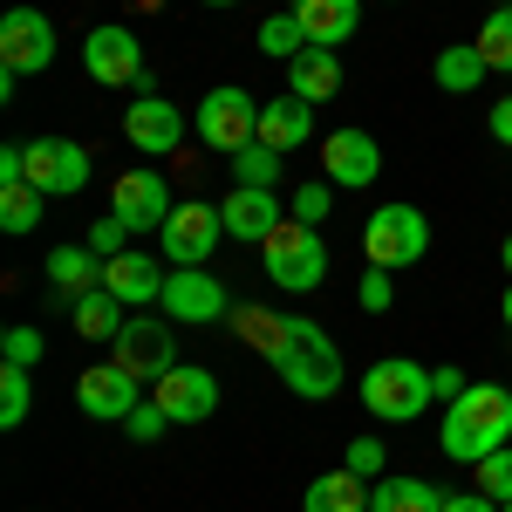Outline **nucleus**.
<instances>
[{
	"instance_id": "43",
	"label": "nucleus",
	"mask_w": 512,
	"mask_h": 512,
	"mask_svg": "<svg viewBox=\"0 0 512 512\" xmlns=\"http://www.w3.org/2000/svg\"><path fill=\"white\" fill-rule=\"evenodd\" d=\"M492 137H499V144H512V96H499V103H492Z\"/></svg>"
},
{
	"instance_id": "1",
	"label": "nucleus",
	"mask_w": 512,
	"mask_h": 512,
	"mask_svg": "<svg viewBox=\"0 0 512 512\" xmlns=\"http://www.w3.org/2000/svg\"><path fill=\"white\" fill-rule=\"evenodd\" d=\"M437 444H444V458H458V465H478V458L506 451L512 444V390L506 383H472L458 403H444Z\"/></svg>"
},
{
	"instance_id": "30",
	"label": "nucleus",
	"mask_w": 512,
	"mask_h": 512,
	"mask_svg": "<svg viewBox=\"0 0 512 512\" xmlns=\"http://www.w3.org/2000/svg\"><path fill=\"white\" fill-rule=\"evenodd\" d=\"M41 219V192L21 178V185H0V233H35Z\"/></svg>"
},
{
	"instance_id": "14",
	"label": "nucleus",
	"mask_w": 512,
	"mask_h": 512,
	"mask_svg": "<svg viewBox=\"0 0 512 512\" xmlns=\"http://www.w3.org/2000/svg\"><path fill=\"white\" fill-rule=\"evenodd\" d=\"M171 185H164L158 171H123L117 185H110V212H117L130 233H164V219H171Z\"/></svg>"
},
{
	"instance_id": "34",
	"label": "nucleus",
	"mask_w": 512,
	"mask_h": 512,
	"mask_svg": "<svg viewBox=\"0 0 512 512\" xmlns=\"http://www.w3.org/2000/svg\"><path fill=\"white\" fill-rule=\"evenodd\" d=\"M328 212H335V185H315V178L287 198V219H301V226H321Z\"/></svg>"
},
{
	"instance_id": "5",
	"label": "nucleus",
	"mask_w": 512,
	"mask_h": 512,
	"mask_svg": "<svg viewBox=\"0 0 512 512\" xmlns=\"http://www.w3.org/2000/svg\"><path fill=\"white\" fill-rule=\"evenodd\" d=\"M362 253H369V267H390V274L417 267L431 253V219L417 205H376L369 226H362Z\"/></svg>"
},
{
	"instance_id": "42",
	"label": "nucleus",
	"mask_w": 512,
	"mask_h": 512,
	"mask_svg": "<svg viewBox=\"0 0 512 512\" xmlns=\"http://www.w3.org/2000/svg\"><path fill=\"white\" fill-rule=\"evenodd\" d=\"M444 512H499V499H485V492H444Z\"/></svg>"
},
{
	"instance_id": "7",
	"label": "nucleus",
	"mask_w": 512,
	"mask_h": 512,
	"mask_svg": "<svg viewBox=\"0 0 512 512\" xmlns=\"http://www.w3.org/2000/svg\"><path fill=\"white\" fill-rule=\"evenodd\" d=\"M198 137L212 144V151H226V158H239L246 144H260V103L246 96V89H212L205 103H198Z\"/></svg>"
},
{
	"instance_id": "3",
	"label": "nucleus",
	"mask_w": 512,
	"mask_h": 512,
	"mask_svg": "<svg viewBox=\"0 0 512 512\" xmlns=\"http://www.w3.org/2000/svg\"><path fill=\"white\" fill-rule=\"evenodd\" d=\"M274 369L294 396H315V403L342 390V349H335V335L315 328L308 315H294V342H287V355H280Z\"/></svg>"
},
{
	"instance_id": "9",
	"label": "nucleus",
	"mask_w": 512,
	"mask_h": 512,
	"mask_svg": "<svg viewBox=\"0 0 512 512\" xmlns=\"http://www.w3.org/2000/svg\"><path fill=\"white\" fill-rule=\"evenodd\" d=\"M55 62V21L41 7H7L0 14V69L7 76H41Z\"/></svg>"
},
{
	"instance_id": "20",
	"label": "nucleus",
	"mask_w": 512,
	"mask_h": 512,
	"mask_svg": "<svg viewBox=\"0 0 512 512\" xmlns=\"http://www.w3.org/2000/svg\"><path fill=\"white\" fill-rule=\"evenodd\" d=\"M287 96H301V103H335V96H342V55H335V48H301V55L287 62Z\"/></svg>"
},
{
	"instance_id": "15",
	"label": "nucleus",
	"mask_w": 512,
	"mask_h": 512,
	"mask_svg": "<svg viewBox=\"0 0 512 512\" xmlns=\"http://www.w3.org/2000/svg\"><path fill=\"white\" fill-rule=\"evenodd\" d=\"M137 383H144V376H130L117 355H110L103 369H82L76 403L89 410V417H96V424H123V417H130V410L144 403V396H137Z\"/></svg>"
},
{
	"instance_id": "39",
	"label": "nucleus",
	"mask_w": 512,
	"mask_h": 512,
	"mask_svg": "<svg viewBox=\"0 0 512 512\" xmlns=\"http://www.w3.org/2000/svg\"><path fill=\"white\" fill-rule=\"evenodd\" d=\"M164 424H171V417H164L158 403H137V410L123 417V431L137 437V444H151V437H164Z\"/></svg>"
},
{
	"instance_id": "35",
	"label": "nucleus",
	"mask_w": 512,
	"mask_h": 512,
	"mask_svg": "<svg viewBox=\"0 0 512 512\" xmlns=\"http://www.w3.org/2000/svg\"><path fill=\"white\" fill-rule=\"evenodd\" d=\"M472 472H478V492L506 506V499H512V444H506V451H492V458H478Z\"/></svg>"
},
{
	"instance_id": "36",
	"label": "nucleus",
	"mask_w": 512,
	"mask_h": 512,
	"mask_svg": "<svg viewBox=\"0 0 512 512\" xmlns=\"http://www.w3.org/2000/svg\"><path fill=\"white\" fill-rule=\"evenodd\" d=\"M89 246H96V260H117V253H130V226H123L117 212H103L89 226Z\"/></svg>"
},
{
	"instance_id": "25",
	"label": "nucleus",
	"mask_w": 512,
	"mask_h": 512,
	"mask_svg": "<svg viewBox=\"0 0 512 512\" xmlns=\"http://www.w3.org/2000/svg\"><path fill=\"white\" fill-rule=\"evenodd\" d=\"M48 280H55V294H62V308L89 294V287H103V260H96V246L82 239V246H55L48 253Z\"/></svg>"
},
{
	"instance_id": "24",
	"label": "nucleus",
	"mask_w": 512,
	"mask_h": 512,
	"mask_svg": "<svg viewBox=\"0 0 512 512\" xmlns=\"http://www.w3.org/2000/svg\"><path fill=\"white\" fill-rule=\"evenodd\" d=\"M69 321H76L82 342H117L123 321H130V308H123L110 287H89V294H76V301H69Z\"/></svg>"
},
{
	"instance_id": "48",
	"label": "nucleus",
	"mask_w": 512,
	"mask_h": 512,
	"mask_svg": "<svg viewBox=\"0 0 512 512\" xmlns=\"http://www.w3.org/2000/svg\"><path fill=\"white\" fill-rule=\"evenodd\" d=\"M499 7H512V0H499Z\"/></svg>"
},
{
	"instance_id": "11",
	"label": "nucleus",
	"mask_w": 512,
	"mask_h": 512,
	"mask_svg": "<svg viewBox=\"0 0 512 512\" xmlns=\"http://www.w3.org/2000/svg\"><path fill=\"white\" fill-rule=\"evenodd\" d=\"M151 403H158L171 424H205L219 410V376L205 362H178V369H164L158 383H151Z\"/></svg>"
},
{
	"instance_id": "27",
	"label": "nucleus",
	"mask_w": 512,
	"mask_h": 512,
	"mask_svg": "<svg viewBox=\"0 0 512 512\" xmlns=\"http://www.w3.org/2000/svg\"><path fill=\"white\" fill-rule=\"evenodd\" d=\"M369 512H444V492L431 478H383L369 492Z\"/></svg>"
},
{
	"instance_id": "45",
	"label": "nucleus",
	"mask_w": 512,
	"mask_h": 512,
	"mask_svg": "<svg viewBox=\"0 0 512 512\" xmlns=\"http://www.w3.org/2000/svg\"><path fill=\"white\" fill-rule=\"evenodd\" d=\"M499 315H506V328H512V287H506V308H499Z\"/></svg>"
},
{
	"instance_id": "23",
	"label": "nucleus",
	"mask_w": 512,
	"mask_h": 512,
	"mask_svg": "<svg viewBox=\"0 0 512 512\" xmlns=\"http://www.w3.org/2000/svg\"><path fill=\"white\" fill-rule=\"evenodd\" d=\"M294 21H301L308 48H335V41H349V35H355V21H362V0H294Z\"/></svg>"
},
{
	"instance_id": "12",
	"label": "nucleus",
	"mask_w": 512,
	"mask_h": 512,
	"mask_svg": "<svg viewBox=\"0 0 512 512\" xmlns=\"http://www.w3.org/2000/svg\"><path fill=\"white\" fill-rule=\"evenodd\" d=\"M110 349H117V362L130 369V376H151V383H158L164 369H178V335H171V315H130Z\"/></svg>"
},
{
	"instance_id": "19",
	"label": "nucleus",
	"mask_w": 512,
	"mask_h": 512,
	"mask_svg": "<svg viewBox=\"0 0 512 512\" xmlns=\"http://www.w3.org/2000/svg\"><path fill=\"white\" fill-rule=\"evenodd\" d=\"M103 287L117 294L123 308H151L164 294V267L151 253H117V260H103Z\"/></svg>"
},
{
	"instance_id": "2",
	"label": "nucleus",
	"mask_w": 512,
	"mask_h": 512,
	"mask_svg": "<svg viewBox=\"0 0 512 512\" xmlns=\"http://www.w3.org/2000/svg\"><path fill=\"white\" fill-rule=\"evenodd\" d=\"M431 403H437L431 369L410 362V355H390V362H376V369L362 376V410L383 417V424H410V417H424Z\"/></svg>"
},
{
	"instance_id": "6",
	"label": "nucleus",
	"mask_w": 512,
	"mask_h": 512,
	"mask_svg": "<svg viewBox=\"0 0 512 512\" xmlns=\"http://www.w3.org/2000/svg\"><path fill=\"white\" fill-rule=\"evenodd\" d=\"M82 69L103 82V89H137V96H158V82H151V69H144V41L130 35L123 21L89 28V41H82Z\"/></svg>"
},
{
	"instance_id": "31",
	"label": "nucleus",
	"mask_w": 512,
	"mask_h": 512,
	"mask_svg": "<svg viewBox=\"0 0 512 512\" xmlns=\"http://www.w3.org/2000/svg\"><path fill=\"white\" fill-rule=\"evenodd\" d=\"M233 185L274 192V185H280V151H267V144H246V151L233 158Z\"/></svg>"
},
{
	"instance_id": "21",
	"label": "nucleus",
	"mask_w": 512,
	"mask_h": 512,
	"mask_svg": "<svg viewBox=\"0 0 512 512\" xmlns=\"http://www.w3.org/2000/svg\"><path fill=\"white\" fill-rule=\"evenodd\" d=\"M315 137V103H301V96H274V103H260V144L267 151H301Z\"/></svg>"
},
{
	"instance_id": "44",
	"label": "nucleus",
	"mask_w": 512,
	"mask_h": 512,
	"mask_svg": "<svg viewBox=\"0 0 512 512\" xmlns=\"http://www.w3.org/2000/svg\"><path fill=\"white\" fill-rule=\"evenodd\" d=\"M499 260H506V274H512V233H506V246H499Z\"/></svg>"
},
{
	"instance_id": "29",
	"label": "nucleus",
	"mask_w": 512,
	"mask_h": 512,
	"mask_svg": "<svg viewBox=\"0 0 512 512\" xmlns=\"http://www.w3.org/2000/svg\"><path fill=\"white\" fill-rule=\"evenodd\" d=\"M478 55H485V69H499V76H512V7H492L485 21H478Z\"/></svg>"
},
{
	"instance_id": "17",
	"label": "nucleus",
	"mask_w": 512,
	"mask_h": 512,
	"mask_svg": "<svg viewBox=\"0 0 512 512\" xmlns=\"http://www.w3.org/2000/svg\"><path fill=\"white\" fill-rule=\"evenodd\" d=\"M123 137H130V151L171 158V151H178V137H185V117H178V103H171V96H137V103L123 110Z\"/></svg>"
},
{
	"instance_id": "22",
	"label": "nucleus",
	"mask_w": 512,
	"mask_h": 512,
	"mask_svg": "<svg viewBox=\"0 0 512 512\" xmlns=\"http://www.w3.org/2000/svg\"><path fill=\"white\" fill-rule=\"evenodd\" d=\"M226 328H233L253 355H267V362H280V355H287V342H294V315H274V308H260V301L233 308V321H226Z\"/></svg>"
},
{
	"instance_id": "4",
	"label": "nucleus",
	"mask_w": 512,
	"mask_h": 512,
	"mask_svg": "<svg viewBox=\"0 0 512 512\" xmlns=\"http://www.w3.org/2000/svg\"><path fill=\"white\" fill-rule=\"evenodd\" d=\"M260 267H267V280H274V287H287V294L321 287V280H328V246H321V226L287 219V226L260 246Z\"/></svg>"
},
{
	"instance_id": "41",
	"label": "nucleus",
	"mask_w": 512,
	"mask_h": 512,
	"mask_svg": "<svg viewBox=\"0 0 512 512\" xmlns=\"http://www.w3.org/2000/svg\"><path fill=\"white\" fill-rule=\"evenodd\" d=\"M431 390L444 396V403H458V396L472 390V383H465V369H431Z\"/></svg>"
},
{
	"instance_id": "16",
	"label": "nucleus",
	"mask_w": 512,
	"mask_h": 512,
	"mask_svg": "<svg viewBox=\"0 0 512 512\" xmlns=\"http://www.w3.org/2000/svg\"><path fill=\"white\" fill-rule=\"evenodd\" d=\"M321 171H328V185H355V192H369L376 171H383V151H376L369 130H328V137H321Z\"/></svg>"
},
{
	"instance_id": "26",
	"label": "nucleus",
	"mask_w": 512,
	"mask_h": 512,
	"mask_svg": "<svg viewBox=\"0 0 512 512\" xmlns=\"http://www.w3.org/2000/svg\"><path fill=\"white\" fill-rule=\"evenodd\" d=\"M301 512H369V478L362 472H321L315 485H308V499H301Z\"/></svg>"
},
{
	"instance_id": "18",
	"label": "nucleus",
	"mask_w": 512,
	"mask_h": 512,
	"mask_svg": "<svg viewBox=\"0 0 512 512\" xmlns=\"http://www.w3.org/2000/svg\"><path fill=\"white\" fill-rule=\"evenodd\" d=\"M219 219H226V233L246 239V246H267V239L287 226V205L274 192H253V185H233V198L219 205Z\"/></svg>"
},
{
	"instance_id": "47",
	"label": "nucleus",
	"mask_w": 512,
	"mask_h": 512,
	"mask_svg": "<svg viewBox=\"0 0 512 512\" xmlns=\"http://www.w3.org/2000/svg\"><path fill=\"white\" fill-rule=\"evenodd\" d=\"M499 512H512V499H506V506H499Z\"/></svg>"
},
{
	"instance_id": "37",
	"label": "nucleus",
	"mask_w": 512,
	"mask_h": 512,
	"mask_svg": "<svg viewBox=\"0 0 512 512\" xmlns=\"http://www.w3.org/2000/svg\"><path fill=\"white\" fill-rule=\"evenodd\" d=\"M0 355H7V362H21V369H35V362H41V328L14 321V328L0 335Z\"/></svg>"
},
{
	"instance_id": "40",
	"label": "nucleus",
	"mask_w": 512,
	"mask_h": 512,
	"mask_svg": "<svg viewBox=\"0 0 512 512\" xmlns=\"http://www.w3.org/2000/svg\"><path fill=\"white\" fill-rule=\"evenodd\" d=\"M349 472H362V478L383 472V444H376V437H355L349 444Z\"/></svg>"
},
{
	"instance_id": "28",
	"label": "nucleus",
	"mask_w": 512,
	"mask_h": 512,
	"mask_svg": "<svg viewBox=\"0 0 512 512\" xmlns=\"http://www.w3.org/2000/svg\"><path fill=\"white\" fill-rule=\"evenodd\" d=\"M431 76H437V89H451V96H472L492 69H485V55H478L472 41H458V48H444V55L431 62Z\"/></svg>"
},
{
	"instance_id": "32",
	"label": "nucleus",
	"mask_w": 512,
	"mask_h": 512,
	"mask_svg": "<svg viewBox=\"0 0 512 512\" xmlns=\"http://www.w3.org/2000/svg\"><path fill=\"white\" fill-rule=\"evenodd\" d=\"M28 403H35L28 369H21V362H7V369H0V431H14V424L28 417Z\"/></svg>"
},
{
	"instance_id": "13",
	"label": "nucleus",
	"mask_w": 512,
	"mask_h": 512,
	"mask_svg": "<svg viewBox=\"0 0 512 512\" xmlns=\"http://www.w3.org/2000/svg\"><path fill=\"white\" fill-rule=\"evenodd\" d=\"M28 151V185L41 198H76L89 185V151L69 144V137H35V144H21Z\"/></svg>"
},
{
	"instance_id": "33",
	"label": "nucleus",
	"mask_w": 512,
	"mask_h": 512,
	"mask_svg": "<svg viewBox=\"0 0 512 512\" xmlns=\"http://www.w3.org/2000/svg\"><path fill=\"white\" fill-rule=\"evenodd\" d=\"M301 48H308V35H301V21H294V7H287V14H274V21H260V55L294 62Z\"/></svg>"
},
{
	"instance_id": "46",
	"label": "nucleus",
	"mask_w": 512,
	"mask_h": 512,
	"mask_svg": "<svg viewBox=\"0 0 512 512\" xmlns=\"http://www.w3.org/2000/svg\"><path fill=\"white\" fill-rule=\"evenodd\" d=\"M205 7H239V0H205Z\"/></svg>"
},
{
	"instance_id": "10",
	"label": "nucleus",
	"mask_w": 512,
	"mask_h": 512,
	"mask_svg": "<svg viewBox=\"0 0 512 512\" xmlns=\"http://www.w3.org/2000/svg\"><path fill=\"white\" fill-rule=\"evenodd\" d=\"M219 239H226L219 205H171V219H164V233H158V253L171 267H205Z\"/></svg>"
},
{
	"instance_id": "8",
	"label": "nucleus",
	"mask_w": 512,
	"mask_h": 512,
	"mask_svg": "<svg viewBox=\"0 0 512 512\" xmlns=\"http://www.w3.org/2000/svg\"><path fill=\"white\" fill-rule=\"evenodd\" d=\"M158 308L171 321H192V328L233 321V301H226V287H219V274H212V267H171V274H164Z\"/></svg>"
},
{
	"instance_id": "38",
	"label": "nucleus",
	"mask_w": 512,
	"mask_h": 512,
	"mask_svg": "<svg viewBox=\"0 0 512 512\" xmlns=\"http://www.w3.org/2000/svg\"><path fill=\"white\" fill-rule=\"evenodd\" d=\"M355 294H362V308H369V315H383V308L396 301V280H390V267H362V287H355Z\"/></svg>"
}]
</instances>
